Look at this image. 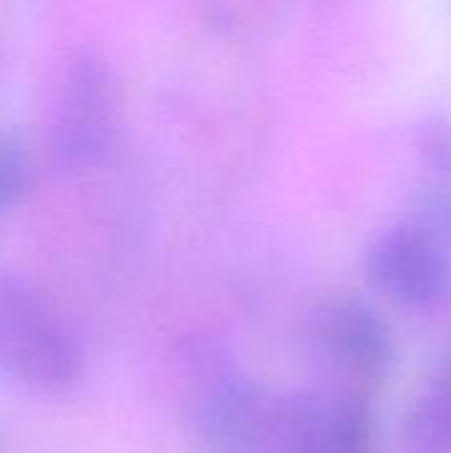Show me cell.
Masks as SVG:
<instances>
[{
  "label": "cell",
  "instance_id": "obj_7",
  "mask_svg": "<svg viewBox=\"0 0 451 453\" xmlns=\"http://www.w3.org/2000/svg\"><path fill=\"white\" fill-rule=\"evenodd\" d=\"M401 223L451 250V175H431L415 191Z\"/></svg>",
  "mask_w": 451,
  "mask_h": 453
},
{
  "label": "cell",
  "instance_id": "obj_4",
  "mask_svg": "<svg viewBox=\"0 0 451 453\" xmlns=\"http://www.w3.org/2000/svg\"><path fill=\"white\" fill-rule=\"evenodd\" d=\"M120 122V90L104 61L80 56L69 64L56 109V151L69 167L96 165Z\"/></svg>",
  "mask_w": 451,
  "mask_h": 453
},
{
  "label": "cell",
  "instance_id": "obj_8",
  "mask_svg": "<svg viewBox=\"0 0 451 453\" xmlns=\"http://www.w3.org/2000/svg\"><path fill=\"white\" fill-rule=\"evenodd\" d=\"M32 188V162L24 146L0 130V212L13 210Z\"/></svg>",
  "mask_w": 451,
  "mask_h": 453
},
{
  "label": "cell",
  "instance_id": "obj_9",
  "mask_svg": "<svg viewBox=\"0 0 451 453\" xmlns=\"http://www.w3.org/2000/svg\"><path fill=\"white\" fill-rule=\"evenodd\" d=\"M420 151L431 175H451V119H433L423 127Z\"/></svg>",
  "mask_w": 451,
  "mask_h": 453
},
{
  "label": "cell",
  "instance_id": "obj_3",
  "mask_svg": "<svg viewBox=\"0 0 451 453\" xmlns=\"http://www.w3.org/2000/svg\"><path fill=\"white\" fill-rule=\"evenodd\" d=\"M0 364L37 390H64L82 372V348L37 300L16 289H3Z\"/></svg>",
  "mask_w": 451,
  "mask_h": 453
},
{
  "label": "cell",
  "instance_id": "obj_6",
  "mask_svg": "<svg viewBox=\"0 0 451 453\" xmlns=\"http://www.w3.org/2000/svg\"><path fill=\"white\" fill-rule=\"evenodd\" d=\"M407 453H451V350L404 417Z\"/></svg>",
  "mask_w": 451,
  "mask_h": 453
},
{
  "label": "cell",
  "instance_id": "obj_1",
  "mask_svg": "<svg viewBox=\"0 0 451 453\" xmlns=\"http://www.w3.org/2000/svg\"><path fill=\"white\" fill-rule=\"evenodd\" d=\"M308 340L343 393H369L388 380L396 364V342L385 319L359 297L319 303L308 319Z\"/></svg>",
  "mask_w": 451,
  "mask_h": 453
},
{
  "label": "cell",
  "instance_id": "obj_5",
  "mask_svg": "<svg viewBox=\"0 0 451 453\" xmlns=\"http://www.w3.org/2000/svg\"><path fill=\"white\" fill-rule=\"evenodd\" d=\"M367 276L380 295L409 311H441L451 303V250L407 223L369 247Z\"/></svg>",
  "mask_w": 451,
  "mask_h": 453
},
{
  "label": "cell",
  "instance_id": "obj_2",
  "mask_svg": "<svg viewBox=\"0 0 451 453\" xmlns=\"http://www.w3.org/2000/svg\"><path fill=\"white\" fill-rule=\"evenodd\" d=\"M258 453H377V425L364 395H295L274 401Z\"/></svg>",
  "mask_w": 451,
  "mask_h": 453
}]
</instances>
